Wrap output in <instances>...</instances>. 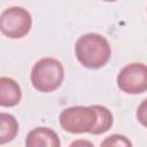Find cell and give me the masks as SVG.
Here are the masks:
<instances>
[{
	"instance_id": "3",
	"label": "cell",
	"mask_w": 147,
	"mask_h": 147,
	"mask_svg": "<svg viewBox=\"0 0 147 147\" xmlns=\"http://www.w3.org/2000/svg\"><path fill=\"white\" fill-rule=\"evenodd\" d=\"M59 122L69 133H92L98 123V113L94 105L68 107L61 111Z\"/></svg>"
},
{
	"instance_id": "8",
	"label": "cell",
	"mask_w": 147,
	"mask_h": 147,
	"mask_svg": "<svg viewBox=\"0 0 147 147\" xmlns=\"http://www.w3.org/2000/svg\"><path fill=\"white\" fill-rule=\"evenodd\" d=\"M18 131V123L16 118L7 113L0 114V144L5 145L6 142L11 141Z\"/></svg>"
},
{
	"instance_id": "10",
	"label": "cell",
	"mask_w": 147,
	"mask_h": 147,
	"mask_svg": "<svg viewBox=\"0 0 147 147\" xmlns=\"http://www.w3.org/2000/svg\"><path fill=\"white\" fill-rule=\"evenodd\" d=\"M100 147H133L129 138L123 134H111L105 138Z\"/></svg>"
},
{
	"instance_id": "5",
	"label": "cell",
	"mask_w": 147,
	"mask_h": 147,
	"mask_svg": "<svg viewBox=\"0 0 147 147\" xmlns=\"http://www.w3.org/2000/svg\"><path fill=\"white\" fill-rule=\"evenodd\" d=\"M117 86L125 93L139 94L147 91V65L130 63L117 75Z\"/></svg>"
},
{
	"instance_id": "7",
	"label": "cell",
	"mask_w": 147,
	"mask_h": 147,
	"mask_svg": "<svg viewBox=\"0 0 147 147\" xmlns=\"http://www.w3.org/2000/svg\"><path fill=\"white\" fill-rule=\"evenodd\" d=\"M22 98L20 85L9 77L0 78V105L2 107H14Z\"/></svg>"
},
{
	"instance_id": "12",
	"label": "cell",
	"mask_w": 147,
	"mask_h": 147,
	"mask_svg": "<svg viewBox=\"0 0 147 147\" xmlns=\"http://www.w3.org/2000/svg\"><path fill=\"white\" fill-rule=\"evenodd\" d=\"M69 147H94V145L88 141V140H85V139H77L75 141H72Z\"/></svg>"
},
{
	"instance_id": "2",
	"label": "cell",
	"mask_w": 147,
	"mask_h": 147,
	"mask_svg": "<svg viewBox=\"0 0 147 147\" xmlns=\"http://www.w3.org/2000/svg\"><path fill=\"white\" fill-rule=\"evenodd\" d=\"M64 78V69L61 62L53 57H42L34 63L31 70L32 86L39 92H53L57 90Z\"/></svg>"
},
{
	"instance_id": "6",
	"label": "cell",
	"mask_w": 147,
	"mask_h": 147,
	"mask_svg": "<svg viewBox=\"0 0 147 147\" xmlns=\"http://www.w3.org/2000/svg\"><path fill=\"white\" fill-rule=\"evenodd\" d=\"M25 147H61L57 133L45 126L32 129L25 138Z\"/></svg>"
},
{
	"instance_id": "1",
	"label": "cell",
	"mask_w": 147,
	"mask_h": 147,
	"mask_svg": "<svg viewBox=\"0 0 147 147\" xmlns=\"http://www.w3.org/2000/svg\"><path fill=\"white\" fill-rule=\"evenodd\" d=\"M75 54L83 67L99 69L109 61L111 48L103 36L99 33H86L77 39Z\"/></svg>"
},
{
	"instance_id": "4",
	"label": "cell",
	"mask_w": 147,
	"mask_h": 147,
	"mask_svg": "<svg viewBox=\"0 0 147 147\" xmlns=\"http://www.w3.org/2000/svg\"><path fill=\"white\" fill-rule=\"evenodd\" d=\"M32 25L30 13L23 7L6 8L0 15V30L2 34L11 39H18L29 33Z\"/></svg>"
},
{
	"instance_id": "11",
	"label": "cell",
	"mask_w": 147,
	"mask_h": 147,
	"mask_svg": "<svg viewBox=\"0 0 147 147\" xmlns=\"http://www.w3.org/2000/svg\"><path fill=\"white\" fill-rule=\"evenodd\" d=\"M137 119L141 125L147 127V98L139 105L137 109Z\"/></svg>"
},
{
	"instance_id": "9",
	"label": "cell",
	"mask_w": 147,
	"mask_h": 147,
	"mask_svg": "<svg viewBox=\"0 0 147 147\" xmlns=\"http://www.w3.org/2000/svg\"><path fill=\"white\" fill-rule=\"evenodd\" d=\"M96 113H98V123L94 130L92 131V134H102L107 132L113 126V114L108 108L100 105H94Z\"/></svg>"
}]
</instances>
